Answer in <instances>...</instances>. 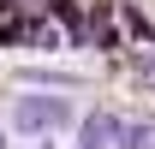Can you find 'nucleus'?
Here are the masks:
<instances>
[{"label":"nucleus","instance_id":"nucleus-1","mask_svg":"<svg viewBox=\"0 0 155 149\" xmlns=\"http://www.w3.org/2000/svg\"><path fill=\"white\" fill-rule=\"evenodd\" d=\"M12 125L30 131V137H42V131H66V125H72V101H66V95H18Z\"/></svg>","mask_w":155,"mask_h":149},{"label":"nucleus","instance_id":"nucleus-2","mask_svg":"<svg viewBox=\"0 0 155 149\" xmlns=\"http://www.w3.org/2000/svg\"><path fill=\"white\" fill-rule=\"evenodd\" d=\"M48 18L66 30V42H90V18H84L78 0H48Z\"/></svg>","mask_w":155,"mask_h":149},{"label":"nucleus","instance_id":"nucleus-3","mask_svg":"<svg viewBox=\"0 0 155 149\" xmlns=\"http://www.w3.org/2000/svg\"><path fill=\"white\" fill-rule=\"evenodd\" d=\"M114 149H155V125H125V119H119Z\"/></svg>","mask_w":155,"mask_h":149},{"label":"nucleus","instance_id":"nucleus-4","mask_svg":"<svg viewBox=\"0 0 155 149\" xmlns=\"http://www.w3.org/2000/svg\"><path fill=\"white\" fill-rule=\"evenodd\" d=\"M114 12H119V18H125V30H131V36H137V42H155V24H149V18H143V6H131V0H119Z\"/></svg>","mask_w":155,"mask_h":149},{"label":"nucleus","instance_id":"nucleus-5","mask_svg":"<svg viewBox=\"0 0 155 149\" xmlns=\"http://www.w3.org/2000/svg\"><path fill=\"white\" fill-rule=\"evenodd\" d=\"M24 84H54V90H72L66 72H24Z\"/></svg>","mask_w":155,"mask_h":149},{"label":"nucleus","instance_id":"nucleus-6","mask_svg":"<svg viewBox=\"0 0 155 149\" xmlns=\"http://www.w3.org/2000/svg\"><path fill=\"white\" fill-rule=\"evenodd\" d=\"M78 149H107V143H78Z\"/></svg>","mask_w":155,"mask_h":149},{"label":"nucleus","instance_id":"nucleus-7","mask_svg":"<svg viewBox=\"0 0 155 149\" xmlns=\"http://www.w3.org/2000/svg\"><path fill=\"white\" fill-rule=\"evenodd\" d=\"M0 149H6V131H0Z\"/></svg>","mask_w":155,"mask_h":149}]
</instances>
